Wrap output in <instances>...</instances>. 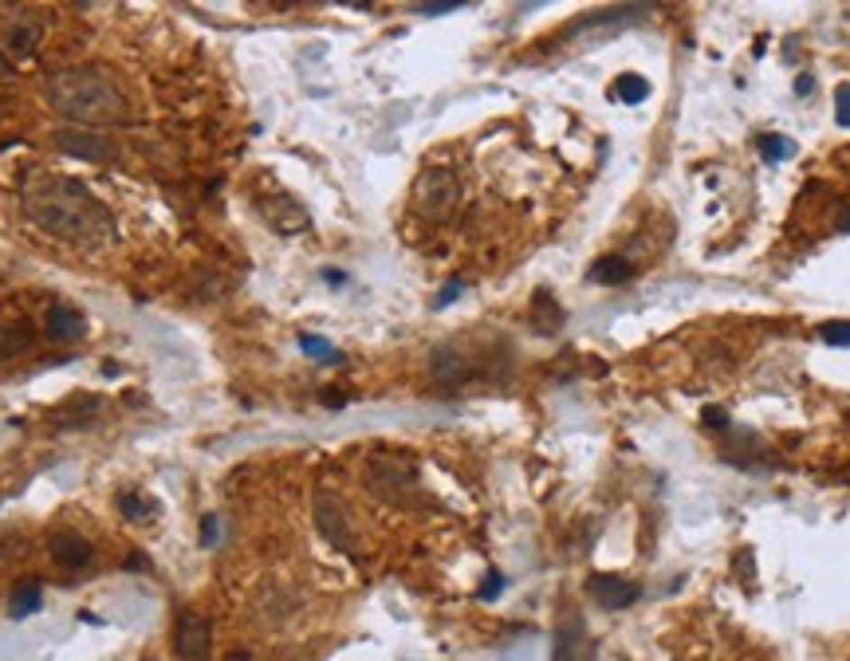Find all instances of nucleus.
<instances>
[{"instance_id": "obj_1", "label": "nucleus", "mask_w": 850, "mask_h": 661, "mask_svg": "<svg viewBox=\"0 0 850 661\" xmlns=\"http://www.w3.org/2000/svg\"><path fill=\"white\" fill-rule=\"evenodd\" d=\"M44 91L56 115H63L68 123H79V130L134 118L131 91L106 63H71V68L51 71Z\"/></svg>"}, {"instance_id": "obj_2", "label": "nucleus", "mask_w": 850, "mask_h": 661, "mask_svg": "<svg viewBox=\"0 0 850 661\" xmlns=\"http://www.w3.org/2000/svg\"><path fill=\"white\" fill-rule=\"evenodd\" d=\"M24 213L56 241H95L111 229V216L79 181L48 173L24 186Z\"/></svg>"}, {"instance_id": "obj_3", "label": "nucleus", "mask_w": 850, "mask_h": 661, "mask_svg": "<svg viewBox=\"0 0 850 661\" xmlns=\"http://www.w3.org/2000/svg\"><path fill=\"white\" fill-rule=\"evenodd\" d=\"M315 528H319V536L327 539L331 547L347 551V555H351L354 547H359L354 516H351L347 500H343L335 489H319V492H315Z\"/></svg>"}, {"instance_id": "obj_4", "label": "nucleus", "mask_w": 850, "mask_h": 661, "mask_svg": "<svg viewBox=\"0 0 850 661\" xmlns=\"http://www.w3.org/2000/svg\"><path fill=\"white\" fill-rule=\"evenodd\" d=\"M209 646H213L209 622L201 619V614H193V611L178 614V622H174V654L181 661H206Z\"/></svg>"}, {"instance_id": "obj_5", "label": "nucleus", "mask_w": 850, "mask_h": 661, "mask_svg": "<svg viewBox=\"0 0 850 661\" xmlns=\"http://www.w3.org/2000/svg\"><path fill=\"white\" fill-rule=\"evenodd\" d=\"M48 551H51V563L63 571H83L95 559V547L87 544V536L71 532V528H59V532L48 539Z\"/></svg>"}, {"instance_id": "obj_6", "label": "nucleus", "mask_w": 850, "mask_h": 661, "mask_svg": "<svg viewBox=\"0 0 850 661\" xmlns=\"http://www.w3.org/2000/svg\"><path fill=\"white\" fill-rule=\"evenodd\" d=\"M587 587H590V594H595V602L602 606V611H626V606L638 602V594H642L638 583H630L622 575H590Z\"/></svg>"}, {"instance_id": "obj_7", "label": "nucleus", "mask_w": 850, "mask_h": 661, "mask_svg": "<svg viewBox=\"0 0 850 661\" xmlns=\"http://www.w3.org/2000/svg\"><path fill=\"white\" fill-rule=\"evenodd\" d=\"M552 661H595V649H590L583 619H575V614H571V622H563L555 630V654H552Z\"/></svg>"}, {"instance_id": "obj_8", "label": "nucleus", "mask_w": 850, "mask_h": 661, "mask_svg": "<svg viewBox=\"0 0 850 661\" xmlns=\"http://www.w3.org/2000/svg\"><path fill=\"white\" fill-rule=\"evenodd\" d=\"M40 40H44V20H36L32 13H20L16 20L5 24V48L13 56H32L40 48Z\"/></svg>"}, {"instance_id": "obj_9", "label": "nucleus", "mask_w": 850, "mask_h": 661, "mask_svg": "<svg viewBox=\"0 0 850 661\" xmlns=\"http://www.w3.org/2000/svg\"><path fill=\"white\" fill-rule=\"evenodd\" d=\"M44 331H48L51 343H75V339L87 335V319H83V311L68 308V303H56V308L48 311V319H44Z\"/></svg>"}, {"instance_id": "obj_10", "label": "nucleus", "mask_w": 850, "mask_h": 661, "mask_svg": "<svg viewBox=\"0 0 850 661\" xmlns=\"http://www.w3.org/2000/svg\"><path fill=\"white\" fill-rule=\"evenodd\" d=\"M630 276H634V264L618 252H610L590 264V280H595V284H622V280H630Z\"/></svg>"}, {"instance_id": "obj_11", "label": "nucleus", "mask_w": 850, "mask_h": 661, "mask_svg": "<svg viewBox=\"0 0 850 661\" xmlns=\"http://www.w3.org/2000/svg\"><path fill=\"white\" fill-rule=\"evenodd\" d=\"M32 611H40V587L36 583H20L13 602H8V614H13V619H28Z\"/></svg>"}, {"instance_id": "obj_12", "label": "nucleus", "mask_w": 850, "mask_h": 661, "mask_svg": "<svg viewBox=\"0 0 850 661\" xmlns=\"http://www.w3.org/2000/svg\"><path fill=\"white\" fill-rule=\"evenodd\" d=\"M791 138H783V134H763L760 138V154L763 158H768V161H783V158H788L791 154Z\"/></svg>"}, {"instance_id": "obj_13", "label": "nucleus", "mask_w": 850, "mask_h": 661, "mask_svg": "<svg viewBox=\"0 0 850 661\" xmlns=\"http://www.w3.org/2000/svg\"><path fill=\"white\" fill-rule=\"evenodd\" d=\"M819 335H823V343H831V346H850V323H823L819 327Z\"/></svg>"}, {"instance_id": "obj_14", "label": "nucleus", "mask_w": 850, "mask_h": 661, "mask_svg": "<svg viewBox=\"0 0 850 661\" xmlns=\"http://www.w3.org/2000/svg\"><path fill=\"white\" fill-rule=\"evenodd\" d=\"M622 83V99H626V103H642L645 99V95H650V87H645V79H638V75H626V79H618Z\"/></svg>"}, {"instance_id": "obj_15", "label": "nucleus", "mask_w": 850, "mask_h": 661, "mask_svg": "<svg viewBox=\"0 0 850 661\" xmlns=\"http://www.w3.org/2000/svg\"><path fill=\"white\" fill-rule=\"evenodd\" d=\"M835 106H838V123L850 126V83L838 87V95H835Z\"/></svg>"}, {"instance_id": "obj_16", "label": "nucleus", "mask_w": 850, "mask_h": 661, "mask_svg": "<svg viewBox=\"0 0 850 661\" xmlns=\"http://www.w3.org/2000/svg\"><path fill=\"white\" fill-rule=\"evenodd\" d=\"M123 512H126V516H150V504L134 500V496H123Z\"/></svg>"}, {"instance_id": "obj_17", "label": "nucleus", "mask_w": 850, "mask_h": 661, "mask_svg": "<svg viewBox=\"0 0 850 661\" xmlns=\"http://www.w3.org/2000/svg\"><path fill=\"white\" fill-rule=\"evenodd\" d=\"M304 351H307V354H335L327 343H319V339H304Z\"/></svg>"}, {"instance_id": "obj_18", "label": "nucleus", "mask_w": 850, "mask_h": 661, "mask_svg": "<svg viewBox=\"0 0 850 661\" xmlns=\"http://www.w3.org/2000/svg\"><path fill=\"white\" fill-rule=\"evenodd\" d=\"M500 591V575H489L484 579V591H480V599H492V594Z\"/></svg>"}, {"instance_id": "obj_19", "label": "nucleus", "mask_w": 850, "mask_h": 661, "mask_svg": "<svg viewBox=\"0 0 850 661\" xmlns=\"http://www.w3.org/2000/svg\"><path fill=\"white\" fill-rule=\"evenodd\" d=\"M835 229H838V233H850V205H846V209H838V216H835Z\"/></svg>"}, {"instance_id": "obj_20", "label": "nucleus", "mask_w": 850, "mask_h": 661, "mask_svg": "<svg viewBox=\"0 0 850 661\" xmlns=\"http://www.w3.org/2000/svg\"><path fill=\"white\" fill-rule=\"evenodd\" d=\"M217 539V519H206V532H201V544H213Z\"/></svg>"}, {"instance_id": "obj_21", "label": "nucleus", "mask_w": 850, "mask_h": 661, "mask_svg": "<svg viewBox=\"0 0 850 661\" xmlns=\"http://www.w3.org/2000/svg\"><path fill=\"white\" fill-rule=\"evenodd\" d=\"M453 8H457V5H425L422 13H425V16H441V13H453Z\"/></svg>"}]
</instances>
